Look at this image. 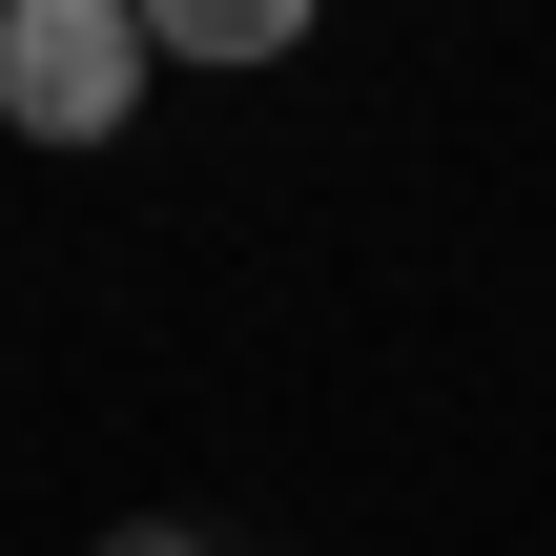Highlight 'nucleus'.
Returning <instances> with one entry per match:
<instances>
[{"label": "nucleus", "mask_w": 556, "mask_h": 556, "mask_svg": "<svg viewBox=\"0 0 556 556\" xmlns=\"http://www.w3.org/2000/svg\"><path fill=\"white\" fill-rule=\"evenodd\" d=\"M103 556H206V536H186V516H124V536H103Z\"/></svg>", "instance_id": "nucleus-3"}, {"label": "nucleus", "mask_w": 556, "mask_h": 556, "mask_svg": "<svg viewBox=\"0 0 556 556\" xmlns=\"http://www.w3.org/2000/svg\"><path fill=\"white\" fill-rule=\"evenodd\" d=\"M144 62H165V41H144L124 0H0V124H21V144H103V124L144 103Z\"/></svg>", "instance_id": "nucleus-1"}, {"label": "nucleus", "mask_w": 556, "mask_h": 556, "mask_svg": "<svg viewBox=\"0 0 556 556\" xmlns=\"http://www.w3.org/2000/svg\"><path fill=\"white\" fill-rule=\"evenodd\" d=\"M144 41H165V62H289L309 21H289V0H165Z\"/></svg>", "instance_id": "nucleus-2"}]
</instances>
